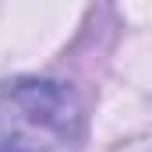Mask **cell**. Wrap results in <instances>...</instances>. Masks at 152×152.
Segmentation results:
<instances>
[{
  "label": "cell",
  "mask_w": 152,
  "mask_h": 152,
  "mask_svg": "<svg viewBox=\"0 0 152 152\" xmlns=\"http://www.w3.org/2000/svg\"><path fill=\"white\" fill-rule=\"evenodd\" d=\"M85 113L75 92L46 78L0 81V152H81Z\"/></svg>",
  "instance_id": "6da1fadb"
}]
</instances>
